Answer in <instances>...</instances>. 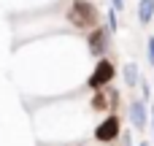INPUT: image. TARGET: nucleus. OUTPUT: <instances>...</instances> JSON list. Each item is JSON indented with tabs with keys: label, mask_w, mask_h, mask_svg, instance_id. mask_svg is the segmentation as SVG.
Returning a JSON list of instances; mask_svg holds the SVG:
<instances>
[{
	"label": "nucleus",
	"mask_w": 154,
	"mask_h": 146,
	"mask_svg": "<svg viewBox=\"0 0 154 146\" xmlns=\"http://www.w3.org/2000/svg\"><path fill=\"white\" fill-rule=\"evenodd\" d=\"M106 41H108V38H106V30L95 27V30L89 33V41H87V43H89V51H92V54H103V51H106Z\"/></svg>",
	"instance_id": "nucleus-6"
},
{
	"label": "nucleus",
	"mask_w": 154,
	"mask_h": 146,
	"mask_svg": "<svg viewBox=\"0 0 154 146\" xmlns=\"http://www.w3.org/2000/svg\"><path fill=\"white\" fill-rule=\"evenodd\" d=\"M154 16V0H141L138 3V19L143 22V24H149Z\"/></svg>",
	"instance_id": "nucleus-7"
},
{
	"label": "nucleus",
	"mask_w": 154,
	"mask_h": 146,
	"mask_svg": "<svg viewBox=\"0 0 154 146\" xmlns=\"http://www.w3.org/2000/svg\"><path fill=\"white\" fill-rule=\"evenodd\" d=\"M111 5H114L116 11H122V8H125V3H122V0H111Z\"/></svg>",
	"instance_id": "nucleus-11"
},
{
	"label": "nucleus",
	"mask_w": 154,
	"mask_h": 146,
	"mask_svg": "<svg viewBox=\"0 0 154 146\" xmlns=\"http://www.w3.org/2000/svg\"><path fill=\"white\" fill-rule=\"evenodd\" d=\"M108 27L116 30V14H114V11H108Z\"/></svg>",
	"instance_id": "nucleus-9"
},
{
	"label": "nucleus",
	"mask_w": 154,
	"mask_h": 146,
	"mask_svg": "<svg viewBox=\"0 0 154 146\" xmlns=\"http://www.w3.org/2000/svg\"><path fill=\"white\" fill-rule=\"evenodd\" d=\"M149 62L154 65V38H149Z\"/></svg>",
	"instance_id": "nucleus-10"
},
{
	"label": "nucleus",
	"mask_w": 154,
	"mask_h": 146,
	"mask_svg": "<svg viewBox=\"0 0 154 146\" xmlns=\"http://www.w3.org/2000/svg\"><path fill=\"white\" fill-rule=\"evenodd\" d=\"M68 19L76 27H95L97 24V11L89 0H73L68 8Z\"/></svg>",
	"instance_id": "nucleus-1"
},
{
	"label": "nucleus",
	"mask_w": 154,
	"mask_h": 146,
	"mask_svg": "<svg viewBox=\"0 0 154 146\" xmlns=\"http://www.w3.org/2000/svg\"><path fill=\"white\" fill-rule=\"evenodd\" d=\"M116 100H119V95H114L111 89H97L95 98H92V108H95V111H106V108H111Z\"/></svg>",
	"instance_id": "nucleus-5"
},
{
	"label": "nucleus",
	"mask_w": 154,
	"mask_h": 146,
	"mask_svg": "<svg viewBox=\"0 0 154 146\" xmlns=\"http://www.w3.org/2000/svg\"><path fill=\"white\" fill-rule=\"evenodd\" d=\"M141 146H149V144H141Z\"/></svg>",
	"instance_id": "nucleus-13"
},
{
	"label": "nucleus",
	"mask_w": 154,
	"mask_h": 146,
	"mask_svg": "<svg viewBox=\"0 0 154 146\" xmlns=\"http://www.w3.org/2000/svg\"><path fill=\"white\" fill-rule=\"evenodd\" d=\"M149 114H152V125H154V108H152V111H149Z\"/></svg>",
	"instance_id": "nucleus-12"
},
{
	"label": "nucleus",
	"mask_w": 154,
	"mask_h": 146,
	"mask_svg": "<svg viewBox=\"0 0 154 146\" xmlns=\"http://www.w3.org/2000/svg\"><path fill=\"white\" fill-rule=\"evenodd\" d=\"M119 135H122V127H119V116H116V114H108V116L97 125V130H95V138L103 141V144H111V141H116Z\"/></svg>",
	"instance_id": "nucleus-3"
},
{
	"label": "nucleus",
	"mask_w": 154,
	"mask_h": 146,
	"mask_svg": "<svg viewBox=\"0 0 154 146\" xmlns=\"http://www.w3.org/2000/svg\"><path fill=\"white\" fill-rule=\"evenodd\" d=\"M125 81H127L130 87H135V84H138V65H133V62H130V65H125Z\"/></svg>",
	"instance_id": "nucleus-8"
},
{
	"label": "nucleus",
	"mask_w": 154,
	"mask_h": 146,
	"mask_svg": "<svg viewBox=\"0 0 154 146\" xmlns=\"http://www.w3.org/2000/svg\"><path fill=\"white\" fill-rule=\"evenodd\" d=\"M114 76H116V68H114V65H111L108 60H100V62L95 65V70H92V76L87 79V87L97 92V89H103V87H108Z\"/></svg>",
	"instance_id": "nucleus-2"
},
{
	"label": "nucleus",
	"mask_w": 154,
	"mask_h": 146,
	"mask_svg": "<svg viewBox=\"0 0 154 146\" xmlns=\"http://www.w3.org/2000/svg\"><path fill=\"white\" fill-rule=\"evenodd\" d=\"M146 119H149V111H146L143 100H133L130 103V122H133V127L143 130L146 127Z\"/></svg>",
	"instance_id": "nucleus-4"
}]
</instances>
